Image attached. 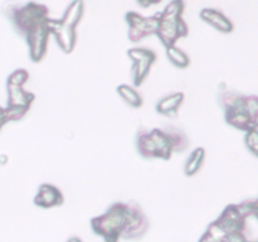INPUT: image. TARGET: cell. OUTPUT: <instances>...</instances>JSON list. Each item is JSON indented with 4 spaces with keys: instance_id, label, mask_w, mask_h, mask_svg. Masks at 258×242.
I'll return each instance as SVG.
<instances>
[{
    "instance_id": "cell-6",
    "label": "cell",
    "mask_w": 258,
    "mask_h": 242,
    "mask_svg": "<svg viewBox=\"0 0 258 242\" xmlns=\"http://www.w3.org/2000/svg\"><path fill=\"white\" fill-rule=\"evenodd\" d=\"M49 20V19H48ZM48 20L35 29H33L29 34L25 37V40L29 47V57L33 62H39L44 57L45 50H47L48 37L50 32L48 28Z\"/></svg>"
},
{
    "instance_id": "cell-16",
    "label": "cell",
    "mask_w": 258,
    "mask_h": 242,
    "mask_svg": "<svg viewBox=\"0 0 258 242\" xmlns=\"http://www.w3.org/2000/svg\"><path fill=\"white\" fill-rule=\"evenodd\" d=\"M221 103L226 112H246V96L224 92L221 96Z\"/></svg>"
},
{
    "instance_id": "cell-2",
    "label": "cell",
    "mask_w": 258,
    "mask_h": 242,
    "mask_svg": "<svg viewBox=\"0 0 258 242\" xmlns=\"http://www.w3.org/2000/svg\"><path fill=\"white\" fill-rule=\"evenodd\" d=\"M184 12L183 0H173L160 12V29L158 37L165 47L175 44L176 39L188 34V25L181 19Z\"/></svg>"
},
{
    "instance_id": "cell-24",
    "label": "cell",
    "mask_w": 258,
    "mask_h": 242,
    "mask_svg": "<svg viewBox=\"0 0 258 242\" xmlns=\"http://www.w3.org/2000/svg\"><path fill=\"white\" fill-rule=\"evenodd\" d=\"M28 80H29V73H28V71L19 68V70H15L14 72L8 77L7 85L20 86V87H23V86L27 83Z\"/></svg>"
},
{
    "instance_id": "cell-20",
    "label": "cell",
    "mask_w": 258,
    "mask_h": 242,
    "mask_svg": "<svg viewBox=\"0 0 258 242\" xmlns=\"http://www.w3.org/2000/svg\"><path fill=\"white\" fill-rule=\"evenodd\" d=\"M166 54H168V58L170 59V62L179 68L188 67L189 62H190L188 55L180 48L176 47L175 44L166 47Z\"/></svg>"
},
{
    "instance_id": "cell-23",
    "label": "cell",
    "mask_w": 258,
    "mask_h": 242,
    "mask_svg": "<svg viewBox=\"0 0 258 242\" xmlns=\"http://www.w3.org/2000/svg\"><path fill=\"white\" fill-rule=\"evenodd\" d=\"M244 141H246L247 148L251 150V153L258 156V121L253 123V125L251 126V129L246 131V138H244Z\"/></svg>"
},
{
    "instance_id": "cell-33",
    "label": "cell",
    "mask_w": 258,
    "mask_h": 242,
    "mask_svg": "<svg viewBox=\"0 0 258 242\" xmlns=\"http://www.w3.org/2000/svg\"><path fill=\"white\" fill-rule=\"evenodd\" d=\"M247 242H258V239H254V241H247Z\"/></svg>"
},
{
    "instance_id": "cell-9",
    "label": "cell",
    "mask_w": 258,
    "mask_h": 242,
    "mask_svg": "<svg viewBox=\"0 0 258 242\" xmlns=\"http://www.w3.org/2000/svg\"><path fill=\"white\" fill-rule=\"evenodd\" d=\"M63 203V196L52 184H42L34 198V204L42 208H52Z\"/></svg>"
},
{
    "instance_id": "cell-18",
    "label": "cell",
    "mask_w": 258,
    "mask_h": 242,
    "mask_svg": "<svg viewBox=\"0 0 258 242\" xmlns=\"http://www.w3.org/2000/svg\"><path fill=\"white\" fill-rule=\"evenodd\" d=\"M226 120L229 125L243 131L249 130L253 123H256L247 112H226Z\"/></svg>"
},
{
    "instance_id": "cell-30",
    "label": "cell",
    "mask_w": 258,
    "mask_h": 242,
    "mask_svg": "<svg viewBox=\"0 0 258 242\" xmlns=\"http://www.w3.org/2000/svg\"><path fill=\"white\" fill-rule=\"evenodd\" d=\"M7 123H8V118H7V113H5V108L0 107V130H2V128Z\"/></svg>"
},
{
    "instance_id": "cell-21",
    "label": "cell",
    "mask_w": 258,
    "mask_h": 242,
    "mask_svg": "<svg viewBox=\"0 0 258 242\" xmlns=\"http://www.w3.org/2000/svg\"><path fill=\"white\" fill-rule=\"evenodd\" d=\"M117 92L120 93L121 97L123 98V101L128 103L133 107H140L141 103H143V98L139 95L138 91L135 88L130 87L127 85H121L117 87Z\"/></svg>"
},
{
    "instance_id": "cell-8",
    "label": "cell",
    "mask_w": 258,
    "mask_h": 242,
    "mask_svg": "<svg viewBox=\"0 0 258 242\" xmlns=\"http://www.w3.org/2000/svg\"><path fill=\"white\" fill-rule=\"evenodd\" d=\"M217 222L227 232V234L244 233V229H246V218L241 216L237 204L226 207Z\"/></svg>"
},
{
    "instance_id": "cell-3",
    "label": "cell",
    "mask_w": 258,
    "mask_h": 242,
    "mask_svg": "<svg viewBox=\"0 0 258 242\" xmlns=\"http://www.w3.org/2000/svg\"><path fill=\"white\" fill-rule=\"evenodd\" d=\"M126 219V203L116 202L103 214L91 219V228L105 242H118Z\"/></svg>"
},
{
    "instance_id": "cell-7",
    "label": "cell",
    "mask_w": 258,
    "mask_h": 242,
    "mask_svg": "<svg viewBox=\"0 0 258 242\" xmlns=\"http://www.w3.org/2000/svg\"><path fill=\"white\" fill-rule=\"evenodd\" d=\"M48 28H49L50 34L54 35L60 49L66 53L72 52L76 44V38H77L75 28L67 27L60 20L50 19V18L48 20Z\"/></svg>"
},
{
    "instance_id": "cell-28",
    "label": "cell",
    "mask_w": 258,
    "mask_h": 242,
    "mask_svg": "<svg viewBox=\"0 0 258 242\" xmlns=\"http://www.w3.org/2000/svg\"><path fill=\"white\" fill-rule=\"evenodd\" d=\"M237 208H238L239 213L243 218H247L249 216H254L256 213V204L254 201H246L242 202L241 204H237Z\"/></svg>"
},
{
    "instance_id": "cell-12",
    "label": "cell",
    "mask_w": 258,
    "mask_h": 242,
    "mask_svg": "<svg viewBox=\"0 0 258 242\" xmlns=\"http://www.w3.org/2000/svg\"><path fill=\"white\" fill-rule=\"evenodd\" d=\"M8 90V106H23V107H30L34 101V95L20 86L7 85Z\"/></svg>"
},
{
    "instance_id": "cell-4",
    "label": "cell",
    "mask_w": 258,
    "mask_h": 242,
    "mask_svg": "<svg viewBox=\"0 0 258 242\" xmlns=\"http://www.w3.org/2000/svg\"><path fill=\"white\" fill-rule=\"evenodd\" d=\"M149 226L150 224L148 217L144 214L140 206L135 202L126 203V219L121 238L133 239V241L143 238L149 231Z\"/></svg>"
},
{
    "instance_id": "cell-14",
    "label": "cell",
    "mask_w": 258,
    "mask_h": 242,
    "mask_svg": "<svg viewBox=\"0 0 258 242\" xmlns=\"http://www.w3.org/2000/svg\"><path fill=\"white\" fill-rule=\"evenodd\" d=\"M136 146H138L139 153L141 156L146 159H154L159 158L158 151H156V146L154 144L153 138L150 135V131L140 130L136 135Z\"/></svg>"
},
{
    "instance_id": "cell-5",
    "label": "cell",
    "mask_w": 258,
    "mask_h": 242,
    "mask_svg": "<svg viewBox=\"0 0 258 242\" xmlns=\"http://www.w3.org/2000/svg\"><path fill=\"white\" fill-rule=\"evenodd\" d=\"M130 59L134 62L133 77L135 85H141L148 76L151 65L155 62L156 55L153 50L146 48H133L127 52Z\"/></svg>"
},
{
    "instance_id": "cell-27",
    "label": "cell",
    "mask_w": 258,
    "mask_h": 242,
    "mask_svg": "<svg viewBox=\"0 0 258 242\" xmlns=\"http://www.w3.org/2000/svg\"><path fill=\"white\" fill-rule=\"evenodd\" d=\"M246 112L253 121H258V96H246Z\"/></svg>"
},
{
    "instance_id": "cell-1",
    "label": "cell",
    "mask_w": 258,
    "mask_h": 242,
    "mask_svg": "<svg viewBox=\"0 0 258 242\" xmlns=\"http://www.w3.org/2000/svg\"><path fill=\"white\" fill-rule=\"evenodd\" d=\"M2 12L10 22L15 33L24 39L33 29L49 19L48 8L35 2L25 4L8 2L3 5Z\"/></svg>"
},
{
    "instance_id": "cell-31",
    "label": "cell",
    "mask_w": 258,
    "mask_h": 242,
    "mask_svg": "<svg viewBox=\"0 0 258 242\" xmlns=\"http://www.w3.org/2000/svg\"><path fill=\"white\" fill-rule=\"evenodd\" d=\"M199 242H221V241H217V239H214L213 237L211 236V234L209 233H204L203 236L201 237V239H199Z\"/></svg>"
},
{
    "instance_id": "cell-22",
    "label": "cell",
    "mask_w": 258,
    "mask_h": 242,
    "mask_svg": "<svg viewBox=\"0 0 258 242\" xmlns=\"http://www.w3.org/2000/svg\"><path fill=\"white\" fill-rule=\"evenodd\" d=\"M165 133L168 134L169 139H170L174 151H183L188 146V140H186L185 135L179 129L168 128Z\"/></svg>"
},
{
    "instance_id": "cell-32",
    "label": "cell",
    "mask_w": 258,
    "mask_h": 242,
    "mask_svg": "<svg viewBox=\"0 0 258 242\" xmlns=\"http://www.w3.org/2000/svg\"><path fill=\"white\" fill-rule=\"evenodd\" d=\"M67 242H82V241H81V239L78 238V237H71V238L68 239Z\"/></svg>"
},
{
    "instance_id": "cell-26",
    "label": "cell",
    "mask_w": 258,
    "mask_h": 242,
    "mask_svg": "<svg viewBox=\"0 0 258 242\" xmlns=\"http://www.w3.org/2000/svg\"><path fill=\"white\" fill-rule=\"evenodd\" d=\"M207 233H209L214 239H217V241H221V242H226L227 236H228V234H227V232L224 231L221 226H219V223L217 221L212 222V223L209 224L208 229H207Z\"/></svg>"
},
{
    "instance_id": "cell-13",
    "label": "cell",
    "mask_w": 258,
    "mask_h": 242,
    "mask_svg": "<svg viewBox=\"0 0 258 242\" xmlns=\"http://www.w3.org/2000/svg\"><path fill=\"white\" fill-rule=\"evenodd\" d=\"M150 135L153 138L154 144L156 146V151H158V156L161 159H169L173 153V145L169 139L168 134L165 130H160V129H154L150 131Z\"/></svg>"
},
{
    "instance_id": "cell-25",
    "label": "cell",
    "mask_w": 258,
    "mask_h": 242,
    "mask_svg": "<svg viewBox=\"0 0 258 242\" xmlns=\"http://www.w3.org/2000/svg\"><path fill=\"white\" fill-rule=\"evenodd\" d=\"M29 108L23 107V106H7L5 107V113H7L8 123L9 121H19L22 120L28 112Z\"/></svg>"
},
{
    "instance_id": "cell-11",
    "label": "cell",
    "mask_w": 258,
    "mask_h": 242,
    "mask_svg": "<svg viewBox=\"0 0 258 242\" xmlns=\"http://www.w3.org/2000/svg\"><path fill=\"white\" fill-rule=\"evenodd\" d=\"M126 22L128 24V38L133 42H139L143 38L149 37L146 28V18L135 12L126 14Z\"/></svg>"
},
{
    "instance_id": "cell-29",
    "label": "cell",
    "mask_w": 258,
    "mask_h": 242,
    "mask_svg": "<svg viewBox=\"0 0 258 242\" xmlns=\"http://www.w3.org/2000/svg\"><path fill=\"white\" fill-rule=\"evenodd\" d=\"M226 242H247L244 233H232L227 236Z\"/></svg>"
},
{
    "instance_id": "cell-17",
    "label": "cell",
    "mask_w": 258,
    "mask_h": 242,
    "mask_svg": "<svg viewBox=\"0 0 258 242\" xmlns=\"http://www.w3.org/2000/svg\"><path fill=\"white\" fill-rule=\"evenodd\" d=\"M83 10H85L83 0H73V2L68 5L67 9H66L60 22L64 25H67V27L76 28V25L80 23L81 18H82Z\"/></svg>"
},
{
    "instance_id": "cell-15",
    "label": "cell",
    "mask_w": 258,
    "mask_h": 242,
    "mask_svg": "<svg viewBox=\"0 0 258 242\" xmlns=\"http://www.w3.org/2000/svg\"><path fill=\"white\" fill-rule=\"evenodd\" d=\"M183 100H184V95L180 92L169 95L159 101V103L156 105V110H158V112H160L161 115L175 116L176 110H178L179 106L181 105Z\"/></svg>"
},
{
    "instance_id": "cell-10",
    "label": "cell",
    "mask_w": 258,
    "mask_h": 242,
    "mask_svg": "<svg viewBox=\"0 0 258 242\" xmlns=\"http://www.w3.org/2000/svg\"><path fill=\"white\" fill-rule=\"evenodd\" d=\"M201 18L222 33H231L233 30V24L231 20L216 9L204 8L201 12Z\"/></svg>"
},
{
    "instance_id": "cell-19",
    "label": "cell",
    "mask_w": 258,
    "mask_h": 242,
    "mask_svg": "<svg viewBox=\"0 0 258 242\" xmlns=\"http://www.w3.org/2000/svg\"><path fill=\"white\" fill-rule=\"evenodd\" d=\"M204 160V149L198 148L190 154V156L188 158L185 166H184V171H185L186 175H194L197 171L201 169L202 164Z\"/></svg>"
}]
</instances>
